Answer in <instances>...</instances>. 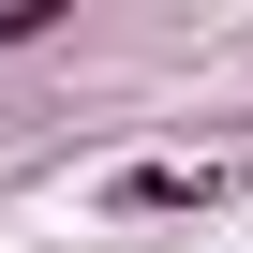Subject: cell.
Segmentation results:
<instances>
[{
    "instance_id": "obj_1",
    "label": "cell",
    "mask_w": 253,
    "mask_h": 253,
    "mask_svg": "<svg viewBox=\"0 0 253 253\" xmlns=\"http://www.w3.org/2000/svg\"><path fill=\"white\" fill-rule=\"evenodd\" d=\"M209 194H223L209 164H119L104 179V209H209Z\"/></svg>"
}]
</instances>
